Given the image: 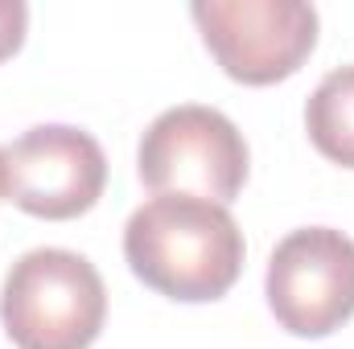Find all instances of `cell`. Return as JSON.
I'll return each mask as SVG.
<instances>
[{"mask_svg": "<svg viewBox=\"0 0 354 349\" xmlns=\"http://www.w3.org/2000/svg\"><path fill=\"white\" fill-rule=\"evenodd\" d=\"M103 185L107 157L83 128L37 123L4 148V201L33 218H79L103 197Z\"/></svg>", "mask_w": 354, "mask_h": 349, "instance_id": "8992f818", "label": "cell"}, {"mask_svg": "<svg viewBox=\"0 0 354 349\" xmlns=\"http://www.w3.org/2000/svg\"><path fill=\"white\" fill-rule=\"evenodd\" d=\"M0 201H4V148H0Z\"/></svg>", "mask_w": 354, "mask_h": 349, "instance_id": "9c48e42d", "label": "cell"}, {"mask_svg": "<svg viewBox=\"0 0 354 349\" xmlns=\"http://www.w3.org/2000/svg\"><path fill=\"white\" fill-rule=\"evenodd\" d=\"M132 275L181 304L218 300L243 271V230L227 206L185 193H157L124 226Z\"/></svg>", "mask_w": 354, "mask_h": 349, "instance_id": "6da1fadb", "label": "cell"}, {"mask_svg": "<svg viewBox=\"0 0 354 349\" xmlns=\"http://www.w3.org/2000/svg\"><path fill=\"white\" fill-rule=\"evenodd\" d=\"M136 173L153 193H185L227 206L248 181V140L223 111L181 103L145 128Z\"/></svg>", "mask_w": 354, "mask_h": 349, "instance_id": "3957f363", "label": "cell"}, {"mask_svg": "<svg viewBox=\"0 0 354 349\" xmlns=\"http://www.w3.org/2000/svg\"><path fill=\"white\" fill-rule=\"evenodd\" d=\"M107 317V288L79 251L37 247L8 267L0 321L17 349H91Z\"/></svg>", "mask_w": 354, "mask_h": 349, "instance_id": "7a4b0ae2", "label": "cell"}, {"mask_svg": "<svg viewBox=\"0 0 354 349\" xmlns=\"http://www.w3.org/2000/svg\"><path fill=\"white\" fill-rule=\"evenodd\" d=\"M189 17L223 74L243 87L292 79L317 46V8L305 0H194Z\"/></svg>", "mask_w": 354, "mask_h": 349, "instance_id": "277c9868", "label": "cell"}, {"mask_svg": "<svg viewBox=\"0 0 354 349\" xmlns=\"http://www.w3.org/2000/svg\"><path fill=\"white\" fill-rule=\"evenodd\" d=\"M268 308L292 337H330L354 317V239L334 226L284 235L268 259Z\"/></svg>", "mask_w": 354, "mask_h": 349, "instance_id": "5b68a950", "label": "cell"}, {"mask_svg": "<svg viewBox=\"0 0 354 349\" xmlns=\"http://www.w3.org/2000/svg\"><path fill=\"white\" fill-rule=\"evenodd\" d=\"M305 128L326 161L354 169V66H338L317 83L305 103Z\"/></svg>", "mask_w": 354, "mask_h": 349, "instance_id": "52a82bcc", "label": "cell"}, {"mask_svg": "<svg viewBox=\"0 0 354 349\" xmlns=\"http://www.w3.org/2000/svg\"><path fill=\"white\" fill-rule=\"evenodd\" d=\"M25 29H29V8L21 0H0V62L21 50Z\"/></svg>", "mask_w": 354, "mask_h": 349, "instance_id": "ba28073f", "label": "cell"}]
</instances>
